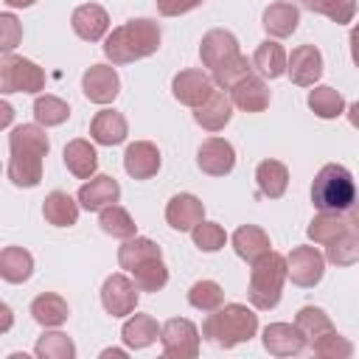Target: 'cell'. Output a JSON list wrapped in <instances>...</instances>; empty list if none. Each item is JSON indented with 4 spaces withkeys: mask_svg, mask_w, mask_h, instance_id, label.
<instances>
[{
    "mask_svg": "<svg viewBox=\"0 0 359 359\" xmlns=\"http://www.w3.org/2000/svg\"><path fill=\"white\" fill-rule=\"evenodd\" d=\"M8 165L6 174L17 188H36L42 180V160L50 151V140L39 123H20L8 135Z\"/></svg>",
    "mask_w": 359,
    "mask_h": 359,
    "instance_id": "obj_1",
    "label": "cell"
},
{
    "mask_svg": "<svg viewBox=\"0 0 359 359\" xmlns=\"http://www.w3.org/2000/svg\"><path fill=\"white\" fill-rule=\"evenodd\" d=\"M199 59L222 90H230L241 76L252 73V62L238 50V39L224 28H213L202 36Z\"/></svg>",
    "mask_w": 359,
    "mask_h": 359,
    "instance_id": "obj_2",
    "label": "cell"
},
{
    "mask_svg": "<svg viewBox=\"0 0 359 359\" xmlns=\"http://www.w3.org/2000/svg\"><path fill=\"white\" fill-rule=\"evenodd\" d=\"M160 25L149 17H137L129 20L118 28H112V34H107L104 39V56L112 65H129L137 59H146L151 53H157L160 48Z\"/></svg>",
    "mask_w": 359,
    "mask_h": 359,
    "instance_id": "obj_3",
    "label": "cell"
},
{
    "mask_svg": "<svg viewBox=\"0 0 359 359\" xmlns=\"http://www.w3.org/2000/svg\"><path fill=\"white\" fill-rule=\"evenodd\" d=\"M258 331V314L241 303L219 306L216 311H208L202 323V337L219 348H236L241 342H250Z\"/></svg>",
    "mask_w": 359,
    "mask_h": 359,
    "instance_id": "obj_4",
    "label": "cell"
},
{
    "mask_svg": "<svg viewBox=\"0 0 359 359\" xmlns=\"http://www.w3.org/2000/svg\"><path fill=\"white\" fill-rule=\"evenodd\" d=\"M289 278V269H286V255L269 250L264 258H258L250 269V289H247V297L255 309L261 311H269L280 303V294H283V280Z\"/></svg>",
    "mask_w": 359,
    "mask_h": 359,
    "instance_id": "obj_5",
    "label": "cell"
},
{
    "mask_svg": "<svg viewBox=\"0 0 359 359\" xmlns=\"http://www.w3.org/2000/svg\"><path fill=\"white\" fill-rule=\"evenodd\" d=\"M356 199V182L351 171L339 163H328L317 171L311 182V202L317 210L328 213H345Z\"/></svg>",
    "mask_w": 359,
    "mask_h": 359,
    "instance_id": "obj_6",
    "label": "cell"
},
{
    "mask_svg": "<svg viewBox=\"0 0 359 359\" xmlns=\"http://www.w3.org/2000/svg\"><path fill=\"white\" fill-rule=\"evenodd\" d=\"M0 90L8 93H39L45 90V70L31 59L6 53L0 62Z\"/></svg>",
    "mask_w": 359,
    "mask_h": 359,
    "instance_id": "obj_7",
    "label": "cell"
},
{
    "mask_svg": "<svg viewBox=\"0 0 359 359\" xmlns=\"http://www.w3.org/2000/svg\"><path fill=\"white\" fill-rule=\"evenodd\" d=\"M163 353L171 359H194L199 353V328L185 317H171L160 328Z\"/></svg>",
    "mask_w": 359,
    "mask_h": 359,
    "instance_id": "obj_8",
    "label": "cell"
},
{
    "mask_svg": "<svg viewBox=\"0 0 359 359\" xmlns=\"http://www.w3.org/2000/svg\"><path fill=\"white\" fill-rule=\"evenodd\" d=\"M137 297H140V289L132 278H126L123 272H115L104 280L101 286V306L107 314L112 317H126L137 309Z\"/></svg>",
    "mask_w": 359,
    "mask_h": 359,
    "instance_id": "obj_9",
    "label": "cell"
},
{
    "mask_svg": "<svg viewBox=\"0 0 359 359\" xmlns=\"http://www.w3.org/2000/svg\"><path fill=\"white\" fill-rule=\"evenodd\" d=\"M286 269L294 286H317L325 272V255L317 247H292V252L286 255Z\"/></svg>",
    "mask_w": 359,
    "mask_h": 359,
    "instance_id": "obj_10",
    "label": "cell"
},
{
    "mask_svg": "<svg viewBox=\"0 0 359 359\" xmlns=\"http://www.w3.org/2000/svg\"><path fill=\"white\" fill-rule=\"evenodd\" d=\"M213 90H216L213 76L205 73V70H199V67L180 70V73L174 76V81H171L174 98H177L180 104H185V107H194V109H196L199 104H205Z\"/></svg>",
    "mask_w": 359,
    "mask_h": 359,
    "instance_id": "obj_11",
    "label": "cell"
},
{
    "mask_svg": "<svg viewBox=\"0 0 359 359\" xmlns=\"http://www.w3.org/2000/svg\"><path fill=\"white\" fill-rule=\"evenodd\" d=\"M81 90L93 104H109L121 93V79L112 65H90L81 76Z\"/></svg>",
    "mask_w": 359,
    "mask_h": 359,
    "instance_id": "obj_12",
    "label": "cell"
},
{
    "mask_svg": "<svg viewBox=\"0 0 359 359\" xmlns=\"http://www.w3.org/2000/svg\"><path fill=\"white\" fill-rule=\"evenodd\" d=\"M196 165L210 177H224L236 165V149L224 137H208L196 151Z\"/></svg>",
    "mask_w": 359,
    "mask_h": 359,
    "instance_id": "obj_13",
    "label": "cell"
},
{
    "mask_svg": "<svg viewBox=\"0 0 359 359\" xmlns=\"http://www.w3.org/2000/svg\"><path fill=\"white\" fill-rule=\"evenodd\" d=\"M286 73L292 84L297 87H314V81L323 76V53L314 45H297L289 56Z\"/></svg>",
    "mask_w": 359,
    "mask_h": 359,
    "instance_id": "obj_14",
    "label": "cell"
},
{
    "mask_svg": "<svg viewBox=\"0 0 359 359\" xmlns=\"http://www.w3.org/2000/svg\"><path fill=\"white\" fill-rule=\"evenodd\" d=\"M230 98H233V107H238L244 112H264L269 107L272 95H269V87L261 76L247 73L230 87Z\"/></svg>",
    "mask_w": 359,
    "mask_h": 359,
    "instance_id": "obj_15",
    "label": "cell"
},
{
    "mask_svg": "<svg viewBox=\"0 0 359 359\" xmlns=\"http://www.w3.org/2000/svg\"><path fill=\"white\" fill-rule=\"evenodd\" d=\"M123 168L132 180H151L160 171V149L149 140H135L126 146Z\"/></svg>",
    "mask_w": 359,
    "mask_h": 359,
    "instance_id": "obj_16",
    "label": "cell"
},
{
    "mask_svg": "<svg viewBox=\"0 0 359 359\" xmlns=\"http://www.w3.org/2000/svg\"><path fill=\"white\" fill-rule=\"evenodd\" d=\"M70 25H73V31H76L79 39H84V42H98V39H104L107 31H109V14H107L98 3H84V6H79V8L73 11Z\"/></svg>",
    "mask_w": 359,
    "mask_h": 359,
    "instance_id": "obj_17",
    "label": "cell"
},
{
    "mask_svg": "<svg viewBox=\"0 0 359 359\" xmlns=\"http://www.w3.org/2000/svg\"><path fill=\"white\" fill-rule=\"evenodd\" d=\"M264 348L272 356H297L306 348V339L292 323H269L264 328Z\"/></svg>",
    "mask_w": 359,
    "mask_h": 359,
    "instance_id": "obj_18",
    "label": "cell"
},
{
    "mask_svg": "<svg viewBox=\"0 0 359 359\" xmlns=\"http://www.w3.org/2000/svg\"><path fill=\"white\" fill-rule=\"evenodd\" d=\"M118 196H121V185L109 174H95L90 177V182L79 188V205L84 210H101L107 205H115Z\"/></svg>",
    "mask_w": 359,
    "mask_h": 359,
    "instance_id": "obj_19",
    "label": "cell"
},
{
    "mask_svg": "<svg viewBox=\"0 0 359 359\" xmlns=\"http://www.w3.org/2000/svg\"><path fill=\"white\" fill-rule=\"evenodd\" d=\"M230 118H233V98L224 90H213L210 98L194 109V121L208 132L224 129L230 123Z\"/></svg>",
    "mask_w": 359,
    "mask_h": 359,
    "instance_id": "obj_20",
    "label": "cell"
},
{
    "mask_svg": "<svg viewBox=\"0 0 359 359\" xmlns=\"http://www.w3.org/2000/svg\"><path fill=\"white\" fill-rule=\"evenodd\" d=\"M202 219H205V205H202V199H196L194 194H177V196H171V202L165 205V222H168L174 230H180V233L194 230Z\"/></svg>",
    "mask_w": 359,
    "mask_h": 359,
    "instance_id": "obj_21",
    "label": "cell"
},
{
    "mask_svg": "<svg viewBox=\"0 0 359 359\" xmlns=\"http://www.w3.org/2000/svg\"><path fill=\"white\" fill-rule=\"evenodd\" d=\"M129 135V126H126V118L115 109H101L95 112L93 123H90V137L101 146H118L123 143Z\"/></svg>",
    "mask_w": 359,
    "mask_h": 359,
    "instance_id": "obj_22",
    "label": "cell"
},
{
    "mask_svg": "<svg viewBox=\"0 0 359 359\" xmlns=\"http://www.w3.org/2000/svg\"><path fill=\"white\" fill-rule=\"evenodd\" d=\"M233 250L238 258H244L247 264H255L258 258H264L272 244H269V236L258 227V224H241L236 233H233Z\"/></svg>",
    "mask_w": 359,
    "mask_h": 359,
    "instance_id": "obj_23",
    "label": "cell"
},
{
    "mask_svg": "<svg viewBox=\"0 0 359 359\" xmlns=\"http://www.w3.org/2000/svg\"><path fill=\"white\" fill-rule=\"evenodd\" d=\"M261 25L269 36H278V39L292 36L300 25V8L294 3H272V6H266Z\"/></svg>",
    "mask_w": 359,
    "mask_h": 359,
    "instance_id": "obj_24",
    "label": "cell"
},
{
    "mask_svg": "<svg viewBox=\"0 0 359 359\" xmlns=\"http://www.w3.org/2000/svg\"><path fill=\"white\" fill-rule=\"evenodd\" d=\"M294 325L300 328V334H303V339H306L309 348H314L317 342H323L328 334L337 331L334 323H331V317L323 309H317V306H303L297 311V317H294Z\"/></svg>",
    "mask_w": 359,
    "mask_h": 359,
    "instance_id": "obj_25",
    "label": "cell"
},
{
    "mask_svg": "<svg viewBox=\"0 0 359 359\" xmlns=\"http://www.w3.org/2000/svg\"><path fill=\"white\" fill-rule=\"evenodd\" d=\"M42 216L53 227H73L79 222V205L65 191H50L42 202Z\"/></svg>",
    "mask_w": 359,
    "mask_h": 359,
    "instance_id": "obj_26",
    "label": "cell"
},
{
    "mask_svg": "<svg viewBox=\"0 0 359 359\" xmlns=\"http://www.w3.org/2000/svg\"><path fill=\"white\" fill-rule=\"evenodd\" d=\"M65 165H67V171H70L73 177L90 180V177L95 174V168H98V154H95V149L90 146V140H81V137L70 140V143L65 146Z\"/></svg>",
    "mask_w": 359,
    "mask_h": 359,
    "instance_id": "obj_27",
    "label": "cell"
},
{
    "mask_svg": "<svg viewBox=\"0 0 359 359\" xmlns=\"http://www.w3.org/2000/svg\"><path fill=\"white\" fill-rule=\"evenodd\" d=\"M255 182H258L261 196H266V199H278V196L286 194V185H289V168H286L280 160H261L258 168H255Z\"/></svg>",
    "mask_w": 359,
    "mask_h": 359,
    "instance_id": "obj_28",
    "label": "cell"
},
{
    "mask_svg": "<svg viewBox=\"0 0 359 359\" xmlns=\"http://www.w3.org/2000/svg\"><path fill=\"white\" fill-rule=\"evenodd\" d=\"M286 65H289V56L283 50V45H278L275 39H264L255 53H252V67L264 76V79H278L286 73Z\"/></svg>",
    "mask_w": 359,
    "mask_h": 359,
    "instance_id": "obj_29",
    "label": "cell"
},
{
    "mask_svg": "<svg viewBox=\"0 0 359 359\" xmlns=\"http://www.w3.org/2000/svg\"><path fill=\"white\" fill-rule=\"evenodd\" d=\"M151 258H163V252H160V247H157L151 238H146V236H132V238H126V241L118 247V264H121V269H126V272H132L135 266H140V264H146V261H151Z\"/></svg>",
    "mask_w": 359,
    "mask_h": 359,
    "instance_id": "obj_30",
    "label": "cell"
},
{
    "mask_svg": "<svg viewBox=\"0 0 359 359\" xmlns=\"http://www.w3.org/2000/svg\"><path fill=\"white\" fill-rule=\"evenodd\" d=\"M31 317L45 328H56L70 317V309H67L65 297H59L53 292H42L31 303Z\"/></svg>",
    "mask_w": 359,
    "mask_h": 359,
    "instance_id": "obj_31",
    "label": "cell"
},
{
    "mask_svg": "<svg viewBox=\"0 0 359 359\" xmlns=\"http://www.w3.org/2000/svg\"><path fill=\"white\" fill-rule=\"evenodd\" d=\"M160 328H163V325H157V320H154L151 314H132V317L123 323L121 337H123V342H126L129 348L140 351V348H149V345L160 337Z\"/></svg>",
    "mask_w": 359,
    "mask_h": 359,
    "instance_id": "obj_32",
    "label": "cell"
},
{
    "mask_svg": "<svg viewBox=\"0 0 359 359\" xmlns=\"http://www.w3.org/2000/svg\"><path fill=\"white\" fill-rule=\"evenodd\" d=\"M34 272V255L22 247H6L0 252V275L8 283H22Z\"/></svg>",
    "mask_w": 359,
    "mask_h": 359,
    "instance_id": "obj_33",
    "label": "cell"
},
{
    "mask_svg": "<svg viewBox=\"0 0 359 359\" xmlns=\"http://www.w3.org/2000/svg\"><path fill=\"white\" fill-rule=\"evenodd\" d=\"M98 224H101V230L107 233V236H112V238H132V236H137V224H135V219L129 216V210L126 208H121V205H107V208H101L98 210Z\"/></svg>",
    "mask_w": 359,
    "mask_h": 359,
    "instance_id": "obj_34",
    "label": "cell"
},
{
    "mask_svg": "<svg viewBox=\"0 0 359 359\" xmlns=\"http://www.w3.org/2000/svg\"><path fill=\"white\" fill-rule=\"evenodd\" d=\"M325 261H331L334 266H353V264H359V230L348 227L331 244H325Z\"/></svg>",
    "mask_w": 359,
    "mask_h": 359,
    "instance_id": "obj_35",
    "label": "cell"
},
{
    "mask_svg": "<svg viewBox=\"0 0 359 359\" xmlns=\"http://www.w3.org/2000/svg\"><path fill=\"white\" fill-rule=\"evenodd\" d=\"M309 109H311L317 118L331 121V118H339V115L345 112V98H342L334 87L323 84V87H314V90L309 93Z\"/></svg>",
    "mask_w": 359,
    "mask_h": 359,
    "instance_id": "obj_36",
    "label": "cell"
},
{
    "mask_svg": "<svg viewBox=\"0 0 359 359\" xmlns=\"http://www.w3.org/2000/svg\"><path fill=\"white\" fill-rule=\"evenodd\" d=\"M351 224L342 219V213H328V210H320L314 219H311V224H309V238L314 241V244H331L339 233H345Z\"/></svg>",
    "mask_w": 359,
    "mask_h": 359,
    "instance_id": "obj_37",
    "label": "cell"
},
{
    "mask_svg": "<svg viewBox=\"0 0 359 359\" xmlns=\"http://www.w3.org/2000/svg\"><path fill=\"white\" fill-rule=\"evenodd\" d=\"M129 275H132V280L137 283L140 292H160L168 283V269H165L163 258H151V261L135 266Z\"/></svg>",
    "mask_w": 359,
    "mask_h": 359,
    "instance_id": "obj_38",
    "label": "cell"
},
{
    "mask_svg": "<svg viewBox=\"0 0 359 359\" xmlns=\"http://www.w3.org/2000/svg\"><path fill=\"white\" fill-rule=\"evenodd\" d=\"M36 356L42 359H73L76 356V345L67 334L62 331H45L39 339H36Z\"/></svg>",
    "mask_w": 359,
    "mask_h": 359,
    "instance_id": "obj_39",
    "label": "cell"
},
{
    "mask_svg": "<svg viewBox=\"0 0 359 359\" xmlns=\"http://www.w3.org/2000/svg\"><path fill=\"white\" fill-rule=\"evenodd\" d=\"M34 118L39 126H59L70 118V107L56 95H39L34 101Z\"/></svg>",
    "mask_w": 359,
    "mask_h": 359,
    "instance_id": "obj_40",
    "label": "cell"
},
{
    "mask_svg": "<svg viewBox=\"0 0 359 359\" xmlns=\"http://www.w3.org/2000/svg\"><path fill=\"white\" fill-rule=\"evenodd\" d=\"M309 11L328 17L337 25H348L356 14V0H303Z\"/></svg>",
    "mask_w": 359,
    "mask_h": 359,
    "instance_id": "obj_41",
    "label": "cell"
},
{
    "mask_svg": "<svg viewBox=\"0 0 359 359\" xmlns=\"http://www.w3.org/2000/svg\"><path fill=\"white\" fill-rule=\"evenodd\" d=\"M188 303L199 311H216L224 303V292L216 280H196L188 289Z\"/></svg>",
    "mask_w": 359,
    "mask_h": 359,
    "instance_id": "obj_42",
    "label": "cell"
},
{
    "mask_svg": "<svg viewBox=\"0 0 359 359\" xmlns=\"http://www.w3.org/2000/svg\"><path fill=\"white\" fill-rule=\"evenodd\" d=\"M191 236H194V244H196L202 252H219V250L224 247V241H227L224 227L216 224V222H205V219L191 230Z\"/></svg>",
    "mask_w": 359,
    "mask_h": 359,
    "instance_id": "obj_43",
    "label": "cell"
},
{
    "mask_svg": "<svg viewBox=\"0 0 359 359\" xmlns=\"http://www.w3.org/2000/svg\"><path fill=\"white\" fill-rule=\"evenodd\" d=\"M311 351H314L320 359H348V356L353 353V345H351L342 334L334 331V334H328L323 342H317Z\"/></svg>",
    "mask_w": 359,
    "mask_h": 359,
    "instance_id": "obj_44",
    "label": "cell"
},
{
    "mask_svg": "<svg viewBox=\"0 0 359 359\" xmlns=\"http://www.w3.org/2000/svg\"><path fill=\"white\" fill-rule=\"evenodd\" d=\"M20 36H22V28H20L17 17L8 14V11L0 14V50L3 53H11L17 48V42H20Z\"/></svg>",
    "mask_w": 359,
    "mask_h": 359,
    "instance_id": "obj_45",
    "label": "cell"
},
{
    "mask_svg": "<svg viewBox=\"0 0 359 359\" xmlns=\"http://www.w3.org/2000/svg\"><path fill=\"white\" fill-rule=\"evenodd\" d=\"M205 0H157V11L163 17H180V14H188L194 8H199Z\"/></svg>",
    "mask_w": 359,
    "mask_h": 359,
    "instance_id": "obj_46",
    "label": "cell"
},
{
    "mask_svg": "<svg viewBox=\"0 0 359 359\" xmlns=\"http://www.w3.org/2000/svg\"><path fill=\"white\" fill-rule=\"evenodd\" d=\"M348 42H351V59H353V65L359 67V22L351 28V39H348Z\"/></svg>",
    "mask_w": 359,
    "mask_h": 359,
    "instance_id": "obj_47",
    "label": "cell"
},
{
    "mask_svg": "<svg viewBox=\"0 0 359 359\" xmlns=\"http://www.w3.org/2000/svg\"><path fill=\"white\" fill-rule=\"evenodd\" d=\"M348 224L359 230V199H353V205L348 208Z\"/></svg>",
    "mask_w": 359,
    "mask_h": 359,
    "instance_id": "obj_48",
    "label": "cell"
},
{
    "mask_svg": "<svg viewBox=\"0 0 359 359\" xmlns=\"http://www.w3.org/2000/svg\"><path fill=\"white\" fill-rule=\"evenodd\" d=\"M348 121H351L353 129H359V101H353V104L348 107Z\"/></svg>",
    "mask_w": 359,
    "mask_h": 359,
    "instance_id": "obj_49",
    "label": "cell"
},
{
    "mask_svg": "<svg viewBox=\"0 0 359 359\" xmlns=\"http://www.w3.org/2000/svg\"><path fill=\"white\" fill-rule=\"evenodd\" d=\"M8 8H28V6H34L36 0H3Z\"/></svg>",
    "mask_w": 359,
    "mask_h": 359,
    "instance_id": "obj_50",
    "label": "cell"
},
{
    "mask_svg": "<svg viewBox=\"0 0 359 359\" xmlns=\"http://www.w3.org/2000/svg\"><path fill=\"white\" fill-rule=\"evenodd\" d=\"M101 356H104V359H109V356L123 359V356H126V351H121V348H107V351H101Z\"/></svg>",
    "mask_w": 359,
    "mask_h": 359,
    "instance_id": "obj_51",
    "label": "cell"
},
{
    "mask_svg": "<svg viewBox=\"0 0 359 359\" xmlns=\"http://www.w3.org/2000/svg\"><path fill=\"white\" fill-rule=\"evenodd\" d=\"M8 121H11V107H8V104H3V126H6Z\"/></svg>",
    "mask_w": 359,
    "mask_h": 359,
    "instance_id": "obj_52",
    "label": "cell"
}]
</instances>
